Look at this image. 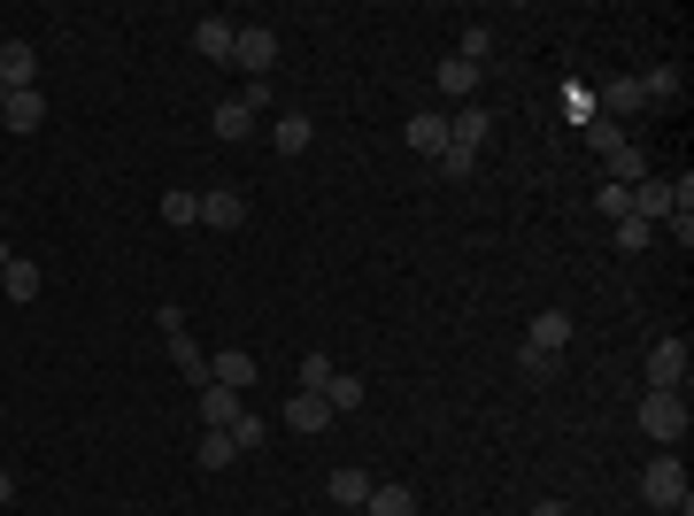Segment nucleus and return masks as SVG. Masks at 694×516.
<instances>
[{
    "label": "nucleus",
    "mask_w": 694,
    "mask_h": 516,
    "mask_svg": "<svg viewBox=\"0 0 694 516\" xmlns=\"http://www.w3.org/2000/svg\"><path fill=\"white\" fill-rule=\"evenodd\" d=\"M687 424H694V409H687V393H680V385H649V393H641V432H649V440L680 447V440H687Z\"/></svg>",
    "instance_id": "obj_1"
},
{
    "label": "nucleus",
    "mask_w": 694,
    "mask_h": 516,
    "mask_svg": "<svg viewBox=\"0 0 694 516\" xmlns=\"http://www.w3.org/2000/svg\"><path fill=\"white\" fill-rule=\"evenodd\" d=\"M163 216L171 224H201V193H163Z\"/></svg>",
    "instance_id": "obj_34"
},
{
    "label": "nucleus",
    "mask_w": 694,
    "mask_h": 516,
    "mask_svg": "<svg viewBox=\"0 0 694 516\" xmlns=\"http://www.w3.org/2000/svg\"><path fill=\"white\" fill-rule=\"evenodd\" d=\"M687 93V78H680V62H656L649 78H641V101H680Z\"/></svg>",
    "instance_id": "obj_24"
},
{
    "label": "nucleus",
    "mask_w": 694,
    "mask_h": 516,
    "mask_svg": "<svg viewBox=\"0 0 694 516\" xmlns=\"http://www.w3.org/2000/svg\"><path fill=\"white\" fill-rule=\"evenodd\" d=\"M641 502H649V509H672V516H694L687 463H680V455H656V463L641 471Z\"/></svg>",
    "instance_id": "obj_2"
},
{
    "label": "nucleus",
    "mask_w": 694,
    "mask_h": 516,
    "mask_svg": "<svg viewBox=\"0 0 694 516\" xmlns=\"http://www.w3.org/2000/svg\"><path fill=\"white\" fill-rule=\"evenodd\" d=\"M363 509H370V516H417V494H409V486H370Z\"/></svg>",
    "instance_id": "obj_27"
},
{
    "label": "nucleus",
    "mask_w": 694,
    "mask_h": 516,
    "mask_svg": "<svg viewBox=\"0 0 694 516\" xmlns=\"http://www.w3.org/2000/svg\"><path fill=\"white\" fill-rule=\"evenodd\" d=\"M687 340H680V332H664V340L649 347V385H687Z\"/></svg>",
    "instance_id": "obj_4"
},
{
    "label": "nucleus",
    "mask_w": 694,
    "mask_h": 516,
    "mask_svg": "<svg viewBox=\"0 0 694 516\" xmlns=\"http://www.w3.org/2000/svg\"><path fill=\"white\" fill-rule=\"evenodd\" d=\"M239 409H247V401H239L232 385H201V432H224Z\"/></svg>",
    "instance_id": "obj_15"
},
{
    "label": "nucleus",
    "mask_w": 694,
    "mask_h": 516,
    "mask_svg": "<svg viewBox=\"0 0 694 516\" xmlns=\"http://www.w3.org/2000/svg\"><path fill=\"white\" fill-rule=\"evenodd\" d=\"M409 147H417L425 163H440V155H448V116H432V109H417V116H409Z\"/></svg>",
    "instance_id": "obj_11"
},
{
    "label": "nucleus",
    "mask_w": 694,
    "mask_h": 516,
    "mask_svg": "<svg viewBox=\"0 0 694 516\" xmlns=\"http://www.w3.org/2000/svg\"><path fill=\"white\" fill-rule=\"evenodd\" d=\"M0 109H8V85H0Z\"/></svg>",
    "instance_id": "obj_38"
},
{
    "label": "nucleus",
    "mask_w": 694,
    "mask_h": 516,
    "mask_svg": "<svg viewBox=\"0 0 694 516\" xmlns=\"http://www.w3.org/2000/svg\"><path fill=\"white\" fill-rule=\"evenodd\" d=\"M0 293L8 301H39V262L16 255V247H0Z\"/></svg>",
    "instance_id": "obj_6"
},
{
    "label": "nucleus",
    "mask_w": 694,
    "mask_h": 516,
    "mask_svg": "<svg viewBox=\"0 0 694 516\" xmlns=\"http://www.w3.org/2000/svg\"><path fill=\"white\" fill-rule=\"evenodd\" d=\"M524 347H532V354H563V347H571V317H563V309H540V317L524 324Z\"/></svg>",
    "instance_id": "obj_8"
},
{
    "label": "nucleus",
    "mask_w": 694,
    "mask_h": 516,
    "mask_svg": "<svg viewBox=\"0 0 694 516\" xmlns=\"http://www.w3.org/2000/svg\"><path fill=\"white\" fill-rule=\"evenodd\" d=\"M602 109H610V116H633V109H641V78H618V85L602 93Z\"/></svg>",
    "instance_id": "obj_29"
},
{
    "label": "nucleus",
    "mask_w": 694,
    "mask_h": 516,
    "mask_svg": "<svg viewBox=\"0 0 694 516\" xmlns=\"http://www.w3.org/2000/svg\"><path fill=\"white\" fill-rule=\"evenodd\" d=\"M487 54H494V23H463V39H456V62L487 70Z\"/></svg>",
    "instance_id": "obj_23"
},
{
    "label": "nucleus",
    "mask_w": 694,
    "mask_h": 516,
    "mask_svg": "<svg viewBox=\"0 0 694 516\" xmlns=\"http://www.w3.org/2000/svg\"><path fill=\"white\" fill-rule=\"evenodd\" d=\"M309 140H317V132H309V116H302V109H286V116L271 124V147H278V155H309Z\"/></svg>",
    "instance_id": "obj_18"
},
{
    "label": "nucleus",
    "mask_w": 694,
    "mask_h": 516,
    "mask_svg": "<svg viewBox=\"0 0 694 516\" xmlns=\"http://www.w3.org/2000/svg\"><path fill=\"white\" fill-rule=\"evenodd\" d=\"M232 31H239L232 16H201V23H193V54H201V62H232Z\"/></svg>",
    "instance_id": "obj_9"
},
{
    "label": "nucleus",
    "mask_w": 694,
    "mask_h": 516,
    "mask_svg": "<svg viewBox=\"0 0 694 516\" xmlns=\"http://www.w3.org/2000/svg\"><path fill=\"white\" fill-rule=\"evenodd\" d=\"M31 78H39V47H31V39H0V85L23 93Z\"/></svg>",
    "instance_id": "obj_7"
},
{
    "label": "nucleus",
    "mask_w": 694,
    "mask_h": 516,
    "mask_svg": "<svg viewBox=\"0 0 694 516\" xmlns=\"http://www.w3.org/2000/svg\"><path fill=\"white\" fill-rule=\"evenodd\" d=\"M649 239H656V224H641V216H618V247H625V255H641Z\"/></svg>",
    "instance_id": "obj_33"
},
{
    "label": "nucleus",
    "mask_w": 694,
    "mask_h": 516,
    "mask_svg": "<svg viewBox=\"0 0 694 516\" xmlns=\"http://www.w3.org/2000/svg\"><path fill=\"white\" fill-rule=\"evenodd\" d=\"M633 216H641V224H664V216H672V177H641V185H633Z\"/></svg>",
    "instance_id": "obj_14"
},
{
    "label": "nucleus",
    "mask_w": 694,
    "mask_h": 516,
    "mask_svg": "<svg viewBox=\"0 0 694 516\" xmlns=\"http://www.w3.org/2000/svg\"><path fill=\"white\" fill-rule=\"evenodd\" d=\"M8 502H16V478H8V463H0V509H8Z\"/></svg>",
    "instance_id": "obj_36"
},
{
    "label": "nucleus",
    "mask_w": 694,
    "mask_h": 516,
    "mask_svg": "<svg viewBox=\"0 0 694 516\" xmlns=\"http://www.w3.org/2000/svg\"><path fill=\"white\" fill-rule=\"evenodd\" d=\"M471 163H479V155H463V147H448V155H440V177H471Z\"/></svg>",
    "instance_id": "obj_35"
},
{
    "label": "nucleus",
    "mask_w": 694,
    "mask_h": 516,
    "mask_svg": "<svg viewBox=\"0 0 694 516\" xmlns=\"http://www.w3.org/2000/svg\"><path fill=\"white\" fill-rule=\"evenodd\" d=\"M518 378H524V385H548V378H555V354H532V347H518Z\"/></svg>",
    "instance_id": "obj_31"
},
{
    "label": "nucleus",
    "mask_w": 694,
    "mask_h": 516,
    "mask_svg": "<svg viewBox=\"0 0 694 516\" xmlns=\"http://www.w3.org/2000/svg\"><path fill=\"white\" fill-rule=\"evenodd\" d=\"M208 132H216V140H247V132H255V109H247V101L232 93V101H216V116H208Z\"/></svg>",
    "instance_id": "obj_17"
},
{
    "label": "nucleus",
    "mask_w": 694,
    "mask_h": 516,
    "mask_svg": "<svg viewBox=\"0 0 694 516\" xmlns=\"http://www.w3.org/2000/svg\"><path fill=\"white\" fill-rule=\"evenodd\" d=\"M333 502H340V509H363V502H370V471H355V463L333 471Z\"/></svg>",
    "instance_id": "obj_26"
},
{
    "label": "nucleus",
    "mask_w": 694,
    "mask_h": 516,
    "mask_svg": "<svg viewBox=\"0 0 694 516\" xmlns=\"http://www.w3.org/2000/svg\"><path fill=\"white\" fill-rule=\"evenodd\" d=\"M594 208H602L610 224H618V216H633V185H602V193H594Z\"/></svg>",
    "instance_id": "obj_32"
},
{
    "label": "nucleus",
    "mask_w": 694,
    "mask_h": 516,
    "mask_svg": "<svg viewBox=\"0 0 694 516\" xmlns=\"http://www.w3.org/2000/svg\"><path fill=\"white\" fill-rule=\"evenodd\" d=\"M325 385H333V354L309 347V354H302V393H325Z\"/></svg>",
    "instance_id": "obj_30"
},
{
    "label": "nucleus",
    "mask_w": 694,
    "mask_h": 516,
    "mask_svg": "<svg viewBox=\"0 0 694 516\" xmlns=\"http://www.w3.org/2000/svg\"><path fill=\"white\" fill-rule=\"evenodd\" d=\"M532 516H571V509H563V502H540V509H532Z\"/></svg>",
    "instance_id": "obj_37"
},
{
    "label": "nucleus",
    "mask_w": 694,
    "mask_h": 516,
    "mask_svg": "<svg viewBox=\"0 0 694 516\" xmlns=\"http://www.w3.org/2000/svg\"><path fill=\"white\" fill-rule=\"evenodd\" d=\"M193 463H201V471H224V463H239L232 432H201V440H193Z\"/></svg>",
    "instance_id": "obj_25"
},
{
    "label": "nucleus",
    "mask_w": 694,
    "mask_h": 516,
    "mask_svg": "<svg viewBox=\"0 0 694 516\" xmlns=\"http://www.w3.org/2000/svg\"><path fill=\"white\" fill-rule=\"evenodd\" d=\"M487 132H494V124H487V109H463V116L448 124V147H463V155H479V147H487Z\"/></svg>",
    "instance_id": "obj_21"
},
{
    "label": "nucleus",
    "mask_w": 694,
    "mask_h": 516,
    "mask_svg": "<svg viewBox=\"0 0 694 516\" xmlns=\"http://www.w3.org/2000/svg\"><path fill=\"white\" fill-rule=\"evenodd\" d=\"M224 432H232V447H239V455H255V447H263V440H271V424H263V416H255V409H239V416H232V424H224Z\"/></svg>",
    "instance_id": "obj_28"
},
{
    "label": "nucleus",
    "mask_w": 694,
    "mask_h": 516,
    "mask_svg": "<svg viewBox=\"0 0 694 516\" xmlns=\"http://www.w3.org/2000/svg\"><path fill=\"white\" fill-rule=\"evenodd\" d=\"M208 385H232V393H239V385H255V354H247V347L208 354Z\"/></svg>",
    "instance_id": "obj_12"
},
{
    "label": "nucleus",
    "mask_w": 694,
    "mask_h": 516,
    "mask_svg": "<svg viewBox=\"0 0 694 516\" xmlns=\"http://www.w3.org/2000/svg\"><path fill=\"white\" fill-rule=\"evenodd\" d=\"M201 224H208V231H239V224H247V200H239L232 185H208V193H201Z\"/></svg>",
    "instance_id": "obj_5"
},
{
    "label": "nucleus",
    "mask_w": 694,
    "mask_h": 516,
    "mask_svg": "<svg viewBox=\"0 0 694 516\" xmlns=\"http://www.w3.org/2000/svg\"><path fill=\"white\" fill-rule=\"evenodd\" d=\"M602 163H610V185H641V177H649L641 147H625L618 132H602Z\"/></svg>",
    "instance_id": "obj_10"
},
{
    "label": "nucleus",
    "mask_w": 694,
    "mask_h": 516,
    "mask_svg": "<svg viewBox=\"0 0 694 516\" xmlns=\"http://www.w3.org/2000/svg\"><path fill=\"white\" fill-rule=\"evenodd\" d=\"M163 340H171V362H177V370H185L193 385H208V354H201V340H193V332H163Z\"/></svg>",
    "instance_id": "obj_22"
},
{
    "label": "nucleus",
    "mask_w": 694,
    "mask_h": 516,
    "mask_svg": "<svg viewBox=\"0 0 694 516\" xmlns=\"http://www.w3.org/2000/svg\"><path fill=\"white\" fill-rule=\"evenodd\" d=\"M0 124H8V132H39V124H47V101H39V85H23V93H8V109H0Z\"/></svg>",
    "instance_id": "obj_13"
},
{
    "label": "nucleus",
    "mask_w": 694,
    "mask_h": 516,
    "mask_svg": "<svg viewBox=\"0 0 694 516\" xmlns=\"http://www.w3.org/2000/svg\"><path fill=\"white\" fill-rule=\"evenodd\" d=\"M432 85H440V93H448V101H471V93H479V85H487V78H479V70H471V62H456V54H448V62H440V70H432Z\"/></svg>",
    "instance_id": "obj_16"
},
{
    "label": "nucleus",
    "mask_w": 694,
    "mask_h": 516,
    "mask_svg": "<svg viewBox=\"0 0 694 516\" xmlns=\"http://www.w3.org/2000/svg\"><path fill=\"white\" fill-rule=\"evenodd\" d=\"M286 424H294V432H325V424H333L325 393H302V385H294V401H286Z\"/></svg>",
    "instance_id": "obj_19"
},
{
    "label": "nucleus",
    "mask_w": 694,
    "mask_h": 516,
    "mask_svg": "<svg viewBox=\"0 0 694 516\" xmlns=\"http://www.w3.org/2000/svg\"><path fill=\"white\" fill-rule=\"evenodd\" d=\"M363 401H370V385H363L355 370H333V385H325V409H333V416H347V409H363Z\"/></svg>",
    "instance_id": "obj_20"
},
{
    "label": "nucleus",
    "mask_w": 694,
    "mask_h": 516,
    "mask_svg": "<svg viewBox=\"0 0 694 516\" xmlns=\"http://www.w3.org/2000/svg\"><path fill=\"white\" fill-rule=\"evenodd\" d=\"M232 62H239V78L255 85V78L278 62V31H271V23H239V31H232Z\"/></svg>",
    "instance_id": "obj_3"
}]
</instances>
